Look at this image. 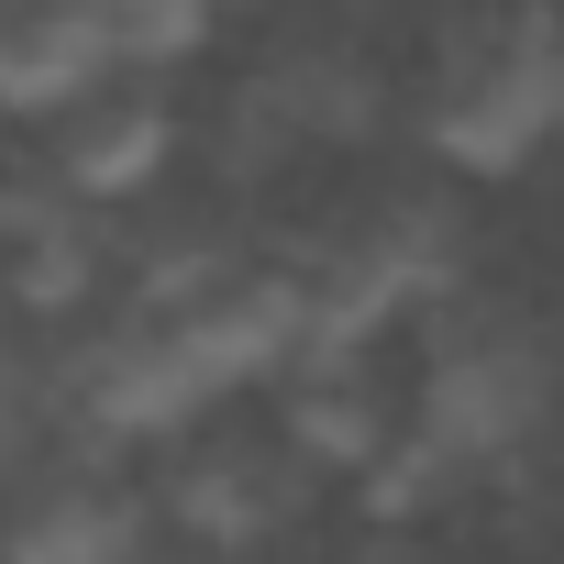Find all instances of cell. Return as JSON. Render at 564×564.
I'll return each mask as SVG.
<instances>
[{
  "instance_id": "obj_6",
  "label": "cell",
  "mask_w": 564,
  "mask_h": 564,
  "mask_svg": "<svg viewBox=\"0 0 564 564\" xmlns=\"http://www.w3.org/2000/svg\"><path fill=\"white\" fill-rule=\"evenodd\" d=\"M133 553H144V509L100 465H45L34 454L0 487V564H133Z\"/></svg>"
},
{
  "instance_id": "obj_4",
  "label": "cell",
  "mask_w": 564,
  "mask_h": 564,
  "mask_svg": "<svg viewBox=\"0 0 564 564\" xmlns=\"http://www.w3.org/2000/svg\"><path fill=\"white\" fill-rule=\"evenodd\" d=\"M166 155H177V111H166V89H144L133 67H111L100 89H78L67 111H45V188L56 199H78V210H122V199H144L155 177H166Z\"/></svg>"
},
{
  "instance_id": "obj_1",
  "label": "cell",
  "mask_w": 564,
  "mask_h": 564,
  "mask_svg": "<svg viewBox=\"0 0 564 564\" xmlns=\"http://www.w3.org/2000/svg\"><path fill=\"white\" fill-rule=\"evenodd\" d=\"M564 133V0H487L432 56L421 144L465 177H509Z\"/></svg>"
},
{
  "instance_id": "obj_7",
  "label": "cell",
  "mask_w": 564,
  "mask_h": 564,
  "mask_svg": "<svg viewBox=\"0 0 564 564\" xmlns=\"http://www.w3.org/2000/svg\"><path fill=\"white\" fill-rule=\"evenodd\" d=\"M111 67H122V56H111L100 0H0V111H12V122L67 111V100L100 89Z\"/></svg>"
},
{
  "instance_id": "obj_3",
  "label": "cell",
  "mask_w": 564,
  "mask_h": 564,
  "mask_svg": "<svg viewBox=\"0 0 564 564\" xmlns=\"http://www.w3.org/2000/svg\"><path fill=\"white\" fill-rule=\"evenodd\" d=\"M199 410H210V377L177 355V333L144 300L56 366V421H89V443H177Z\"/></svg>"
},
{
  "instance_id": "obj_8",
  "label": "cell",
  "mask_w": 564,
  "mask_h": 564,
  "mask_svg": "<svg viewBox=\"0 0 564 564\" xmlns=\"http://www.w3.org/2000/svg\"><path fill=\"white\" fill-rule=\"evenodd\" d=\"M388 399H377V377H366V355H300L289 366V399H276V443H289L311 476H366L377 454H388Z\"/></svg>"
},
{
  "instance_id": "obj_10",
  "label": "cell",
  "mask_w": 564,
  "mask_h": 564,
  "mask_svg": "<svg viewBox=\"0 0 564 564\" xmlns=\"http://www.w3.org/2000/svg\"><path fill=\"white\" fill-rule=\"evenodd\" d=\"M100 23H111L122 67H166V56H188L221 23V0H100Z\"/></svg>"
},
{
  "instance_id": "obj_11",
  "label": "cell",
  "mask_w": 564,
  "mask_h": 564,
  "mask_svg": "<svg viewBox=\"0 0 564 564\" xmlns=\"http://www.w3.org/2000/svg\"><path fill=\"white\" fill-rule=\"evenodd\" d=\"M45 421H56V377L0 366V487H12V476L45 454Z\"/></svg>"
},
{
  "instance_id": "obj_2",
  "label": "cell",
  "mask_w": 564,
  "mask_h": 564,
  "mask_svg": "<svg viewBox=\"0 0 564 564\" xmlns=\"http://www.w3.org/2000/svg\"><path fill=\"white\" fill-rule=\"evenodd\" d=\"M553 421V344L509 311H443L432 322V355H421V410L410 432H432L465 476L531 454Z\"/></svg>"
},
{
  "instance_id": "obj_5",
  "label": "cell",
  "mask_w": 564,
  "mask_h": 564,
  "mask_svg": "<svg viewBox=\"0 0 564 564\" xmlns=\"http://www.w3.org/2000/svg\"><path fill=\"white\" fill-rule=\"evenodd\" d=\"M300 509H311V465L276 443V432H254V443H199L177 476H166V520L199 542V553H265L276 531H300Z\"/></svg>"
},
{
  "instance_id": "obj_9",
  "label": "cell",
  "mask_w": 564,
  "mask_h": 564,
  "mask_svg": "<svg viewBox=\"0 0 564 564\" xmlns=\"http://www.w3.org/2000/svg\"><path fill=\"white\" fill-rule=\"evenodd\" d=\"M100 243H111V232H100L78 199L23 210L12 232H0V289H12V311H34V322H78V311L100 300V276H111Z\"/></svg>"
}]
</instances>
